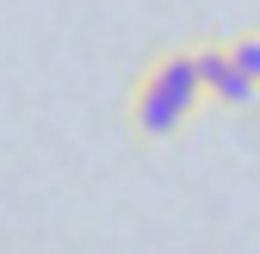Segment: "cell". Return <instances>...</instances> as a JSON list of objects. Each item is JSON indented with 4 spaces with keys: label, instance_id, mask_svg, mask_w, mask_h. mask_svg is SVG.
<instances>
[{
    "label": "cell",
    "instance_id": "6da1fadb",
    "mask_svg": "<svg viewBox=\"0 0 260 254\" xmlns=\"http://www.w3.org/2000/svg\"><path fill=\"white\" fill-rule=\"evenodd\" d=\"M199 106H205V81H199V62H192V44H174V50H155L143 62V75L130 81L124 124L137 143H168L199 118Z\"/></svg>",
    "mask_w": 260,
    "mask_h": 254
},
{
    "label": "cell",
    "instance_id": "7a4b0ae2",
    "mask_svg": "<svg viewBox=\"0 0 260 254\" xmlns=\"http://www.w3.org/2000/svg\"><path fill=\"white\" fill-rule=\"evenodd\" d=\"M192 62H199V81H205V106H217V112H248L260 100V87L236 69L230 38H199V44H192Z\"/></svg>",
    "mask_w": 260,
    "mask_h": 254
},
{
    "label": "cell",
    "instance_id": "3957f363",
    "mask_svg": "<svg viewBox=\"0 0 260 254\" xmlns=\"http://www.w3.org/2000/svg\"><path fill=\"white\" fill-rule=\"evenodd\" d=\"M230 56H236V69L260 87V31H242V38H230Z\"/></svg>",
    "mask_w": 260,
    "mask_h": 254
}]
</instances>
